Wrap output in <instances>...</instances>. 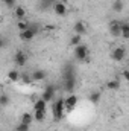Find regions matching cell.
Here are the masks:
<instances>
[{
    "label": "cell",
    "mask_w": 129,
    "mask_h": 131,
    "mask_svg": "<svg viewBox=\"0 0 129 131\" xmlns=\"http://www.w3.org/2000/svg\"><path fill=\"white\" fill-rule=\"evenodd\" d=\"M46 105L47 102H44L43 99H38L33 105V119L36 122H43L46 119Z\"/></svg>",
    "instance_id": "6da1fadb"
},
{
    "label": "cell",
    "mask_w": 129,
    "mask_h": 131,
    "mask_svg": "<svg viewBox=\"0 0 129 131\" xmlns=\"http://www.w3.org/2000/svg\"><path fill=\"white\" fill-rule=\"evenodd\" d=\"M64 99L62 98H58L55 102H53V105H52V114H53V121L55 122H59L62 117H64Z\"/></svg>",
    "instance_id": "7a4b0ae2"
},
{
    "label": "cell",
    "mask_w": 129,
    "mask_h": 131,
    "mask_svg": "<svg viewBox=\"0 0 129 131\" xmlns=\"http://www.w3.org/2000/svg\"><path fill=\"white\" fill-rule=\"evenodd\" d=\"M36 32H38V25H29V28L26 31L20 32V38L23 41H31L33 37L36 35Z\"/></svg>",
    "instance_id": "3957f363"
},
{
    "label": "cell",
    "mask_w": 129,
    "mask_h": 131,
    "mask_svg": "<svg viewBox=\"0 0 129 131\" xmlns=\"http://www.w3.org/2000/svg\"><path fill=\"white\" fill-rule=\"evenodd\" d=\"M88 47L85 46V44H78V46H74V58L78 60V61H84L87 57H88Z\"/></svg>",
    "instance_id": "277c9868"
},
{
    "label": "cell",
    "mask_w": 129,
    "mask_h": 131,
    "mask_svg": "<svg viewBox=\"0 0 129 131\" xmlns=\"http://www.w3.org/2000/svg\"><path fill=\"white\" fill-rule=\"evenodd\" d=\"M55 93H56V90H55V87L50 84V85H47V87L44 89V92H43V95H41V99H43L44 102H50V101L55 99Z\"/></svg>",
    "instance_id": "5b68a950"
},
{
    "label": "cell",
    "mask_w": 129,
    "mask_h": 131,
    "mask_svg": "<svg viewBox=\"0 0 129 131\" xmlns=\"http://www.w3.org/2000/svg\"><path fill=\"white\" fill-rule=\"evenodd\" d=\"M76 104H78V96H76V95H73V93H71V95H68V98L64 99V108L68 111V113L76 107Z\"/></svg>",
    "instance_id": "8992f818"
},
{
    "label": "cell",
    "mask_w": 129,
    "mask_h": 131,
    "mask_svg": "<svg viewBox=\"0 0 129 131\" xmlns=\"http://www.w3.org/2000/svg\"><path fill=\"white\" fill-rule=\"evenodd\" d=\"M125 57H126V49H125V47H117V49H114L112 53H111V58H112L114 61H117V63L123 61Z\"/></svg>",
    "instance_id": "52a82bcc"
},
{
    "label": "cell",
    "mask_w": 129,
    "mask_h": 131,
    "mask_svg": "<svg viewBox=\"0 0 129 131\" xmlns=\"http://www.w3.org/2000/svg\"><path fill=\"white\" fill-rule=\"evenodd\" d=\"M14 63H15V66H20V67L26 66V63H28V57H26V53L21 52V50L15 52V55H14Z\"/></svg>",
    "instance_id": "ba28073f"
},
{
    "label": "cell",
    "mask_w": 129,
    "mask_h": 131,
    "mask_svg": "<svg viewBox=\"0 0 129 131\" xmlns=\"http://www.w3.org/2000/svg\"><path fill=\"white\" fill-rule=\"evenodd\" d=\"M120 26H122L120 21L112 20V21L109 23V34H111L112 37H120Z\"/></svg>",
    "instance_id": "9c48e42d"
},
{
    "label": "cell",
    "mask_w": 129,
    "mask_h": 131,
    "mask_svg": "<svg viewBox=\"0 0 129 131\" xmlns=\"http://www.w3.org/2000/svg\"><path fill=\"white\" fill-rule=\"evenodd\" d=\"M52 6H53V11H55V12H56L58 15H64L65 12H67L65 3H62V2H58V0H56V2H55V3H53Z\"/></svg>",
    "instance_id": "30bf717a"
},
{
    "label": "cell",
    "mask_w": 129,
    "mask_h": 131,
    "mask_svg": "<svg viewBox=\"0 0 129 131\" xmlns=\"http://www.w3.org/2000/svg\"><path fill=\"white\" fill-rule=\"evenodd\" d=\"M73 31H74L76 35H84V34L87 32V26H85L84 21H76L74 26H73Z\"/></svg>",
    "instance_id": "8fae6325"
},
{
    "label": "cell",
    "mask_w": 129,
    "mask_h": 131,
    "mask_svg": "<svg viewBox=\"0 0 129 131\" xmlns=\"http://www.w3.org/2000/svg\"><path fill=\"white\" fill-rule=\"evenodd\" d=\"M74 85H76V79H74V78L64 79V90H65V92L73 93V92H74Z\"/></svg>",
    "instance_id": "7c38bea8"
},
{
    "label": "cell",
    "mask_w": 129,
    "mask_h": 131,
    "mask_svg": "<svg viewBox=\"0 0 129 131\" xmlns=\"http://www.w3.org/2000/svg\"><path fill=\"white\" fill-rule=\"evenodd\" d=\"M46 76H47V73L44 70H33L31 75V79L32 81H43V79H46Z\"/></svg>",
    "instance_id": "4fadbf2b"
},
{
    "label": "cell",
    "mask_w": 129,
    "mask_h": 131,
    "mask_svg": "<svg viewBox=\"0 0 129 131\" xmlns=\"http://www.w3.org/2000/svg\"><path fill=\"white\" fill-rule=\"evenodd\" d=\"M33 121V114L32 113H23L21 114V119H20V122L21 124H26V125H31Z\"/></svg>",
    "instance_id": "5bb4252c"
},
{
    "label": "cell",
    "mask_w": 129,
    "mask_h": 131,
    "mask_svg": "<svg viewBox=\"0 0 129 131\" xmlns=\"http://www.w3.org/2000/svg\"><path fill=\"white\" fill-rule=\"evenodd\" d=\"M106 87L109 89V90H119L120 89V81L115 78V79H112V81H108L106 82Z\"/></svg>",
    "instance_id": "9a60e30c"
},
{
    "label": "cell",
    "mask_w": 129,
    "mask_h": 131,
    "mask_svg": "<svg viewBox=\"0 0 129 131\" xmlns=\"http://www.w3.org/2000/svg\"><path fill=\"white\" fill-rule=\"evenodd\" d=\"M120 35H122L125 40L129 38V25L128 23H122V26H120Z\"/></svg>",
    "instance_id": "2e32d148"
},
{
    "label": "cell",
    "mask_w": 129,
    "mask_h": 131,
    "mask_svg": "<svg viewBox=\"0 0 129 131\" xmlns=\"http://www.w3.org/2000/svg\"><path fill=\"white\" fill-rule=\"evenodd\" d=\"M15 15L18 17V20H24V17H26V11H24V8L17 6V8H15Z\"/></svg>",
    "instance_id": "e0dca14e"
},
{
    "label": "cell",
    "mask_w": 129,
    "mask_h": 131,
    "mask_svg": "<svg viewBox=\"0 0 129 131\" xmlns=\"http://www.w3.org/2000/svg\"><path fill=\"white\" fill-rule=\"evenodd\" d=\"M112 11L122 12V11H123V2H122V0H115V2L112 3Z\"/></svg>",
    "instance_id": "ac0fdd59"
},
{
    "label": "cell",
    "mask_w": 129,
    "mask_h": 131,
    "mask_svg": "<svg viewBox=\"0 0 129 131\" xmlns=\"http://www.w3.org/2000/svg\"><path fill=\"white\" fill-rule=\"evenodd\" d=\"M8 78H9L11 81H17V79H20V73H18V70H9V72H8Z\"/></svg>",
    "instance_id": "d6986e66"
},
{
    "label": "cell",
    "mask_w": 129,
    "mask_h": 131,
    "mask_svg": "<svg viewBox=\"0 0 129 131\" xmlns=\"http://www.w3.org/2000/svg\"><path fill=\"white\" fill-rule=\"evenodd\" d=\"M100 92H93L91 95H90V101L93 102V104H99L100 102Z\"/></svg>",
    "instance_id": "ffe728a7"
},
{
    "label": "cell",
    "mask_w": 129,
    "mask_h": 131,
    "mask_svg": "<svg viewBox=\"0 0 129 131\" xmlns=\"http://www.w3.org/2000/svg\"><path fill=\"white\" fill-rule=\"evenodd\" d=\"M17 26H18V29H20V32H21V31H26V29L29 28V23L24 21V20H18V25H17Z\"/></svg>",
    "instance_id": "44dd1931"
},
{
    "label": "cell",
    "mask_w": 129,
    "mask_h": 131,
    "mask_svg": "<svg viewBox=\"0 0 129 131\" xmlns=\"http://www.w3.org/2000/svg\"><path fill=\"white\" fill-rule=\"evenodd\" d=\"M81 37H82V35H76V34H74V37L70 40V44H71V46H78V44H81Z\"/></svg>",
    "instance_id": "7402d4cb"
},
{
    "label": "cell",
    "mask_w": 129,
    "mask_h": 131,
    "mask_svg": "<svg viewBox=\"0 0 129 131\" xmlns=\"http://www.w3.org/2000/svg\"><path fill=\"white\" fill-rule=\"evenodd\" d=\"M8 104H9V98L6 95H2L0 96V107H6Z\"/></svg>",
    "instance_id": "603a6c76"
},
{
    "label": "cell",
    "mask_w": 129,
    "mask_h": 131,
    "mask_svg": "<svg viewBox=\"0 0 129 131\" xmlns=\"http://www.w3.org/2000/svg\"><path fill=\"white\" fill-rule=\"evenodd\" d=\"M55 2H56V0H40L41 6H44V8H49V6H52Z\"/></svg>",
    "instance_id": "cb8c5ba5"
},
{
    "label": "cell",
    "mask_w": 129,
    "mask_h": 131,
    "mask_svg": "<svg viewBox=\"0 0 129 131\" xmlns=\"http://www.w3.org/2000/svg\"><path fill=\"white\" fill-rule=\"evenodd\" d=\"M15 131H29V125H26V124H18L17 125V128H15Z\"/></svg>",
    "instance_id": "d4e9b609"
},
{
    "label": "cell",
    "mask_w": 129,
    "mask_h": 131,
    "mask_svg": "<svg viewBox=\"0 0 129 131\" xmlns=\"http://www.w3.org/2000/svg\"><path fill=\"white\" fill-rule=\"evenodd\" d=\"M3 2H5V5L8 8H14L15 6V0H3Z\"/></svg>",
    "instance_id": "484cf974"
},
{
    "label": "cell",
    "mask_w": 129,
    "mask_h": 131,
    "mask_svg": "<svg viewBox=\"0 0 129 131\" xmlns=\"http://www.w3.org/2000/svg\"><path fill=\"white\" fill-rule=\"evenodd\" d=\"M6 44H8V41H6V38H5V37H0V49H3V47H6Z\"/></svg>",
    "instance_id": "4316f807"
},
{
    "label": "cell",
    "mask_w": 129,
    "mask_h": 131,
    "mask_svg": "<svg viewBox=\"0 0 129 131\" xmlns=\"http://www.w3.org/2000/svg\"><path fill=\"white\" fill-rule=\"evenodd\" d=\"M122 76H123V79H129V72L128 70H123V75Z\"/></svg>",
    "instance_id": "83f0119b"
}]
</instances>
